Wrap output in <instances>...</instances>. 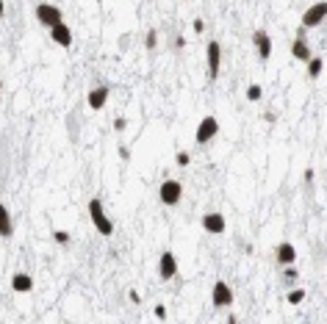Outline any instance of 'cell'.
<instances>
[{
	"mask_svg": "<svg viewBox=\"0 0 327 324\" xmlns=\"http://www.w3.org/2000/svg\"><path fill=\"white\" fill-rule=\"evenodd\" d=\"M89 219H92V225L97 227L100 236L108 238L114 233V222L106 216V208H103V199H100V197H92L89 199Z\"/></svg>",
	"mask_w": 327,
	"mask_h": 324,
	"instance_id": "cell-1",
	"label": "cell"
},
{
	"mask_svg": "<svg viewBox=\"0 0 327 324\" xmlns=\"http://www.w3.org/2000/svg\"><path fill=\"white\" fill-rule=\"evenodd\" d=\"M216 133H219V119L208 114V116H202L200 125H197L194 141H197V144H208V141H214V139H216Z\"/></svg>",
	"mask_w": 327,
	"mask_h": 324,
	"instance_id": "cell-2",
	"label": "cell"
},
{
	"mask_svg": "<svg viewBox=\"0 0 327 324\" xmlns=\"http://www.w3.org/2000/svg\"><path fill=\"white\" fill-rule=\"evenodd\" d=\"M324 19H327V0H319V3H313L302 11V28H319Z\"/></svg>",
	"mask_w": 327,
	"mask_h": 324,
	"instance_id": "cell-3",
	"label": "cell"
},
{
	"mask_svg": "<svg viewBox=\"0 0 327 324\" xmlns=\"http://www.w3.org/2000/svg\"><path fill=\"white\" fill-rule=\"evenodd\" d=\"M158 197H161V202L163 205H178L180 199H183V183L180 180H163L161 183V189H158Z\"/></svg>",
	"mask_w": 327,
	"mask_h": 324,
	"instance_id": "cell-4",
	"label": "cell"
},
{
	"mask_svg": "<svg viewBox=\"0 0 327 324\" xmlns=\"http://www.w3.org/2000/svg\"><path fill=\"white\" fill-rule=\"evenodd\" d=\"M36 19L39 25H45V28H53V25L64 23V17H61V9L53 3H39L36 6Z\"/></svg>",
	"mask_w": 327,
	"mask_h": 324,
	"instance_id": "cell-5",
	"label": "cell"
},
{
	"mask_svg": "<svg viewBox=\"0 0 327 324\" xmlns=\"http://www.w3.org/2000/svg\"><path fill=\"white\" fill-rule=\"evenodd\" d=\"M211 302H214V308H230L233 305V288L224 280H216L211 288Z\"/></svg>",
	"mask_w": 327,
	"mask_h": 324,
	"instance_id": "cell-6",
	"label": "cell"
},
{
	"mask_svg": "<svg viewBox=\"0 0 327 324\" xmlns=\"http://www.w3.org/2000/svg\"><path fill=\"white\" fill-rule=\"evenodd\" d=\"M175 274H178V258L169 250H163L158 258V277L163 282H169V280H175Z\"/></svg>",
	"mask_w": 327,
	"mask_h": 324,
	"instance_id": "cell-7",
	"label": "cell"
},
{
	"mask_svg": "<svg viewBox=\"0 0 327 324\" xmlns=\"http://www.w3.org/2000/svg\"><path fill=\"white\" fill-rule=\"evenodd\" d=\"M291 58H297V61H308L313 58V53H311V45H308V39H305V28H297V39L291 42Z\"/></svg>",
	"mask_w": 327,
	"mask_h": 324,
	"instance_id": "cell-8",
	"label": "cell"
},
{
	"mask_svg": "<svg viewBox=\"0 0 327 324\" xmlns=\"http://www.w3.org/2000/svg\"><path fill=\"white\" fill-rule=\"evenodd\" d=\"M275 264L280 266H297V247L291 241H280L275 247Z\"/></svg>",
	"mask_w": 327,
	"mask_h": 324,
	"instance_id": "cell-9",
	"label": "cell"
},
{
	"mask_svg": "<svg viewBox=\"0 0 327 324\" xmlns=\"http://www.w3.org/2000/svg\"><path fill=\"white\" fill-rule=\"evenodd\" d=\"M202 230H208L211 236H222L224 230H228V219H224V213H216L211 211L202 216Z\"/></svg>",
	"mask_w": 327,
	"mask_h": 324,
	"instance_id": "cell-10",
	"label": "cell"
},
{
	"mask_svg": "<svg viewBox=\"0 0 327 324\" xmlns=\"http://www.w3.org/2000/svg\"><path fill=\"white\" fill-rule=\"evenodd\" d=\"M208 80L219 78V67H222V45L219 42H208Z\"/></svg>",
	"mask_w": 327,
	"mask_h": 324,
	"instance_id": "cell-11",
	"label": "cell"
},
{
	"mask_svg": "<svg viewBox=\"0 0 327 324\" xmlns=\"http://www.w3.org/2000/svg\"><path fill=\"white\" fill-rule=\"evenodd\" d=\"M253 47H255L258 58H261V61H269V56H272V36H269L263 28H258V31L253 33Z\"/></svg>",
	"mask_w": 327,
	"mask_h": 324,
	"instance_id": "cell-12",
	"label": "cell"
},
{
	"mask_svg": "<svg viewBox=\"0 0 327 324\" xmlns=\"http://www.w3.org/2000/svg\"><path fill=\"white\" fill-rule=\"evenodd\" d=\"M47 31H50V39H53V42H56L58 47H70V45H72V39H75L67 23H58V25H53V28H47Z\"/></svg>",
	"mask_w": 327,
	"mask_h": 324,
	"instance_id": "cell-13",
	"label": "cell"
},
{
	"mask_svg": "<svg viewBox=\"0 0 327 324\" xmlns=\"http://www.w3.org/2000/svg\"><path fill=\"white\" fill-rule=\"evenodd\" d=\"M11 291L14 294H31L33 291V277L25 272H17L14 277H11Z\"/></svg>",
	"mask_w": 327,
	"mask_h": 324,
	"instance_id": "cell-14",
	"label": "cell"
},
{
	"mask_svg": "<svg viewBox=\"0 0 327 324\" xmlns=\"http://www.w3.org/2000/svg\"><path fill=\"white\" fill-rule=\"evenodd\" d=\"M108 86H94L92 92H89V108L92 111H100V108H106V103H108Z\"/></svg>",
	"mask_w": 327,
	"mask_h": 324,
	"instance_id": "cell-15",
	"label": "cell"
},
{
	"mask_svg": "<svg viewBox=\"0 0 327 324\" xmlns=\"http://www.w3.org/2000/svg\"><path fill=\"white\" fill-rule=\"evenodd\" d=\"M11 233H14V219H11V213H9V205L0 202V236L9 238Z\"/></svg>",
	"mask_w": 327,
	"mask_h": 324,
	"instance_id": "cell-16",
	"label": "cell"
},
{
	"mask_svg": "<svg viewBox=\"0 0 327 324\" xmlns=\"http://www.w3.org/2000/svg\"><path fill=\"white\" fill-rule=\"evenodd\" d=\"M322 70H324V61H322V56H313V58L308 61V78H313V80H316L319 75H322Z\"/></svg>",
	"mask_w": 327,
	"mask_h": 324,
	"instance_id": "cell-17",
	"label": "cell"
},
{
	"mask_svg": "<svg viewBox=\"0 0 327 324\" xmlns=\"http://www.w3.org/2000/svg\"><path fill=\"white\" fill-rule=\"evenodd\" d=\"M261 97H263L261 84H250V86H247V100H250V103H258Z\"/></svg>",
	"mask_w": 327,
	"mask_h": 324,
	"instance_id": "cell-18",
	"label": "cell"
},
{
	"mask_svg": "<svg viewBox=\"0 0 327 324\" xmlns=\"http://www.w3.org/2000/svg\"><path fill=\"white\" fill-rule=\"evenodd\" d=\"M285 299H289V305H299V302L305 299V291L302 288H291V291L285 294Z\"/></svg>",
	"mask_w": 327,
	"mask_h": 324,
	"instance_id": "cell-19",
	"label": "cell"
},
{
	"mask_svg": "<svg viewBox=\"0 0 327 324\" xmlns=\"http://www.w3.org/2000/svg\"><path fill=\"white\" fill-rule=\"evenodd\" d=\"M175 164H178V167H189V164H192V155H189L186 150H178V153H175Z\"/></svg>",
	"mask_w": 327,
	"mask_h": 324,
	"instance_id": "cell-20",
	"label": "cell"
},
{
	"mask_svg": "<svg viewBox=\"0 0 327 324\" xmlns=\"http://www.w3.org/2000/svg\"><path fill=\"white\" fill-rule=\"evenodd\" d=\"M145 47H147V50H155V47H158V31H147Z\"/></svg>",
	"mask_w": 327,
	"mask_h": 324,
	"instance_id": "cell-21",
	"label": "cell"
},
{
	"mask_svg": "<svg viewBox=\"0 0 327 324\" xmlns=\"http://www.w3.org/2000/svg\"><path fill=\"white\" fill-rule=\"evenodd\" d=\"M53 241H56V244H70V233L67 230H53Z\"/></svg>",
	"mask_w": 327,
	"mask_h": 324,
	"instance_id": "cell-22",
	"label": "cell"
},
{
	"mask_svg": "<svg viewBox=\"0 0 327 324\" xmlns=\"http://www.w3.org/2000/svg\"><path fill=\"white\" fill-rule=\"evenodd\" d=\"M283 277H285V282H297V277H299V272H297V266H285V272H283Z\"/></svg>",
	"mask_w": 327,
	"mask_h": 324,
	"instance_id": "cell-23",
	"label": "cell"
},
{
	"mask_svg": "<svg viewBox=\"0 0 327 324\" xmlns=\"http://www.w3.org/2000/svg\"><path fill=\"white\" fill-rule=\"evenodd\" d=\"M153 313H155V319H167V305H155Z\"/></svg>",
	"mask_w": 327,
	"mask_h": 324,
	"instance_id": "cell-24",
	"label": "cell"
},
{
	"mask_svg": "<svg viewBox=\"0 0 327 324\" xmlns=\"http://www.w3.org/2000/svg\"><path fill=\"white\" fill-rule=\"evenodd\" d=\"M125 128H128V122L122 119V116H119V119H114V130H117V133H122Z\"/></svg>",
	"mask_w": 327,
	"mask_h": 324,
	"instance_id": "cell-25",
	"label": "cell"
},
{
	"mask_svg": "<svg viewBox=\"0 0 327 324\" xmlns=\"http://www.w3.org/2000/svg\"><path fill=\"white\" fill-rule=\"evenodd\" d=\"M192 28H194L197 33H202V28H206V23H202V19H200V17H197V19H194V23H192Z\"/></svg>",
	"mask_w": 327,
	"mask_h": 324,
	"instance_id": "cell-26",
	"label": "cell"
},
{
	"mask_svg": "<svg viewBox=\"0 0 327 324\" xmlns=\"http://www.w3.org/2000/svg\"><path fill=\"white\" fill-rule=\"evenodd\" d=\"M128 296H131V302H133V305H139V302H141V296H139V291H128Z\"/></svg>",
	"mask_w": 327,
	"mask_h": 324,
	"instance_id": "cell-27",
	"label": "cell"
},
{
	"mask_svg": "<svg viewBox=\"0 0 327 324\" xmlns=\"http://www.w3.org/2000/svg\"><path fill=\"white\" fill-rule=\"evenodd\" d=\"M275 119H277V116L272 114V111H267V114H263V122H269V125H272V122H275Z\"/></svg>",
	"mask_w": 327,
	"mask_h": 324,
	"instance_id": "cell-28",
	"label": "cell"
},
{
	"mask_svg": "<svg viewBox=\"0 0 327 324\" xmlns=\"http://www.w3.org/2000/svg\"><path fill=\"white\" fill-rule=\"evenodd\" d=\"M119 158H125V161H128V158H131V150H128V147H119Z\"/></svg>",
	"mask_w": 327,
	"mask_h": 324,
	"instance_id": "cell-29",
	"label": "cell"
},
{
	"mask_svg": "<svg viewBox=\"0 0 327 324\" xmlns=\"http://www.w3.org/2000/svg\"><path fill=\"white\" fill-rule=\"evenodd\" d=\"M183 45H186V39H183V36H175V47H178V50H180Z\"/></svg>",
	"mask_w": 327,
	"mask_h": 324,
	"instance_id": "cell-30",
	"label": "cell"
},
{
	"mask_svg": "<svg viewBox=\"0 0 327 324\" xmlns=\"http://www.w3.org/2000/svg\"><path fill=\"white\" fill-rule=\"evenodd\" d=\"M3 11H6V3H3V0H0V17H3Z\"/></svg>",
	"mask_w": 327,
	"mask_h": 324,
	"instance_id": "cell-31",
	"label": "cell"
},
{
	"mask_svg": "<svg viewBox=\"0 0 327 324\" xmlns=\"http://www.w3.org/2000/svg\"><path fill=\"white\" fill-rule=\"evenodd\" d=\"M228 324H238V319H236V316H230V319H228Z\"/></svg>",
	"mask_w": 327,
	"mask_h": 324,
	"instance_id": "cell-32",
	"label": "cell"
}]
</instances>
